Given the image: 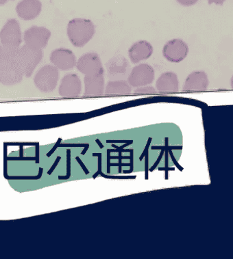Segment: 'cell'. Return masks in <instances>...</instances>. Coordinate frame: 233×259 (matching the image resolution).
I'll use <instances>...</instances> for the list:
<instances>
[{
    "label": "cell",
    "mask_w": 233,
    "mask_h": 259,
    "mask_svg": "<svg viewBox=\"0 0 233 259\" xmlns=\"http://www.w3.org/2000/svg\"><path fill=\"white\" fill-rule=\"evenodd\" d=\"M37 143H32V144H27V143H5V145H37Z\"/></svg>",
    "instance_id": "40"
},
{
    "label": "cell",
    "mask_w": 233,
    "mask_h": 259,
    "mask_svg": "<svg viewBox=\"0 0 233 259\" xmlns=\"http://www.w3.org/2000/svg\"><path fill=\"white\" fill-rule=\"evenodd\" d=\"M8 1H9V0H0V5H1V6L5 5L6 3H8Z\"/></svg>",
    "instance_id": "43"
},
{
    "label": "cell",
    "mask_w": 233,
    "mask_h": 259,
    "mask_svg": "<svg viewBox=\"0 0 233 259\" xmlns=\"http://www.w3.org/2000/svg\"><path fill=\"white\" fill-rule=\"evenodd\" d=\"M146 164H145V170H146V177H145V179H146V180H148V151L147 152L146 154Z\"/></svg>",
    "instance_id": "34"
},
{
    "label": "cell",
    "mask_w": 233,
    "mask_h": 259,
    "mask_svg": "<svg viewBox=\"0 0 233 259\" xmlns=\"http://www.w3.org/2000/svg\"><path fill=\"white\" fill-rule=\"evenodd\" d=\"M180 5L184 6V7H191L196 4L198 0H176Z\"/></svg>",
    "instance_id": "27"
},
{
    "label": "cell",
    "mask_w": 233,
    "mask_h": 259,
    "mask_svg": "<svg viewBox=\"0 0 233 259\" xmlns=\"http://www.w3.org/2000/svg\"><path fill=\"white\" fill-rule=\"evenodd\" d=\"M82 91V83L76 74H68L62 79L58 93L63 97L79 96Z\"/></svg>",
    "instance_id": "11"
},
{
    "label": "cell",
    "mask_w": 233,
    "mask_h": 259,
    "mask_svg": "<svg viewBox=\"0 0 233 259\" xmlns=\"http://www.w3.org/2000/svg\"><path fill=\"white\" fill-rule=\"evenodd\" d=\"M36 163L37 164H39V143L37 142L36 145Z\"/></svg>",
    "instance_id": "39"
},
{
    "label": "cell",
    "mask_w": 233,
    "mask_h": 259,
    "mask_svg": "<svg viewBox=\"0 0 233 259\" xmlns=\"http://www.w3.org/2000/svg\"><path fill=\"white\" fill-rule=\"evenodd\" d=\"M61 141V138H59V139L58 140L57 142H56V145H55L54 147L52 148V150H51L50 151H49L48 153L46 154L47 157H50L51 155H52V154L54 153V151H56V149H57L58 147H59V145H60V142Z\"/></svg>",
    "instance_id": "30"
},
{
    "label": "cell",
    "mask_w": 233,
    "mask_h": 259,
    "mask_svg": "<svg viewBox=\"0 0 233 259\" xmlns=\"http://www.w3.org/2000/svg\"><path fill=\"white\" fill-rule=\"evenodd\" d=\"M132 143H133V141L132 140V141H131L130 142H128V143H126V145H123L122 147H117V146L113 145L112 147L113 148H115V149H111V152H115V153H116V152H119L121 151V149H123V148L126 147L127 146L132 145Z\"/></svg>",
    "instance_id": "32"
},
{
    "label": "cell",
    "mask_w": 233,
    "mask_h": 259,
    "mask_svg": "<svg viewBox=\"0 0 233 259\" xmlns=\"http://www.w3.org/2000/svg\"><path fill=\"white\" fill-rule=\"evenodd\" d=\"M111 149H107V173H111Z\"/></svg>",
    "instance_id": "29"
},
{
    "label": "cell",
    "mask_w": 233,
    "mask_h": 259,
    "mask_svg": "<svg viewBox=\"0 0 233 259\" xmlns=\"http://www.w3.org/2000/svg\"><path fill=\"white\" fill-rule=\"evenodd\" d=\"M60 159H61V157H60V156H58L57 157H56V161H55L54 164L52 165V166L50 167V170H49L48 172V174L49 175H52L53 171L54 170V169L56 168V166H57L58 163H59Z\"/></svg>",
    "instance_id": "31"
},
{
    "label": "cell",
    "mask_w": 233,
    "mask_h": 259,
    "mask_svg": "<svg viewBox=\"0 0 233 259\" xmlns=\"http://www.w3.org/2000/svg\"><path fill=\"white\" fill-rule=\"evenodd\" d=\"M128 81L125 80L111 81L107 83L105 89L106 95H129L132 88Z\"/></svg>",
    "instance_id": "17"
},
{
    "label": "cell",
    "mask_w": 233,
    "mask_h": 259,
    "mask_svg": "<svg viewBox=\"0 0 233 259\" xmlns=\"http://www.w3.org/2000/svg\"><path fill=\"white\" fill-rule=\"evenodd\" d=\"M189 53V47L179 38L169 40L164 45L162 54L168 61L178 63L185 60Z\"/></svg>",
    "instance_id": "7"
},
{
    "label": "cell",
    "mask_w": 233,
    "mask_h": 259,
    "mask_svg": "<svg viewBox=\"0 0 233 259\" xmlns=\"http://www.w3.org/2000/svg\"><path fill=\"white\" fill-rule=\"evenodd\" d=\"M151 140H152V139H151V138H150V139H149V140H148V144H147L146 148H145V150H144V152H143V153H142V155H141V157L140 158V160L141 161H142L143 158H144V157L145 156H146V154L147 152L148 151V149H149V147H150V144Z\"/></svg>",
    "instance_id": "36"
},
{
    "label": "cell",
    "mask_w": 233,
    "mask_h": 259,
    "mask_svg": "<svg viewBox=\"0 0 233 259\" xmlns=\"http://www.w3.org/2000/svg\"><path fill=\"white\" fill-rule=\"evenodd\" d=\"M71 176V150H66V175L65 176H58L59 180H66Z\"/></svg>",
    "instance_id": "19"
},
{
    "label": "cell",
    "mask_w": 233,
    "mask_h": 259,
    "mask_svg": "<svg viewBox=\"0 0 233 259\" xmlns=\"http://www.w3.org/2000/svg\"><path fill=\"white\" fill-rule=\"evenodd\" d=\"M95 142H97V145H99V148H101V149H103L104 145H103V144L101 143V141H99V140H97V139L96 140Z\"/></svg>",
    "instance_id": "42"
},
{
    "label": "cell",
    "mask_w": 233,
    "mask_h": 259,
    "mask_svg": "<svg viewBox=\"0 0 233 259\" xmlns=\"http://www.w3.org/2000/svg\"><path fill=\"white\" fill-rule=\"evenodd\" d=\"M209 78L204 71H194L190 73L186 79L183 88L184 92H203L209 87Z\"/></svg>",
    "instance_id": "12"
},
{
    "label": "cell",
    "mask_w": 233,
    "mask_h": 259,
    "mask_svg": "<svg viewBox=\"0 0 233 259\" xmlns=\"http://www.w3.org/2000/svg\"><path fill=\"white\" fill-rule=\"evenodd\" d=\"M50 61L60 70H70L75 67L77 62L73 52L68 49L59 48L53 51Z\"/></svg>",
    "instance_id": "10"
},
{
    "label": "cell",
    "mask_w": 233,
    "mask_h": 259,
    "mask_svg": "<svg viewBox=\"0 0 233 259\" xmlns=\"http://www.w3.org/2000/svg\"><path fill=\"white\" fill-rule=\"evenodd\" d=\"M230 85H231V87H232V89H233V75L232 76V77H231Z\"/></svg>",
    "instance_id": "44"
},
{
    "label": "cell",
    "mask_w": 233,
    "mask_h": 259,
    "mask_svg": "<svg viewBox=\"0 0 233 259\" xmlns=\"http://www.w3.org/2000/svg\"><path fill=\"white\" fill-rule=\"evenodd\" d=\"M76 67L80 73L85 75L104 74L101 58L96 53L84 54L78 59Z\"/></svg>",
    "instance_id": "9"
},
{
    "label": "cell",
    "mask_w": 233,
    "mask_h": 259,
    "mask_svg": "<svg viewBox=\"0 0 233 259\" xmlns=\"http://www.w3.org/2000/svg\"><path fill=\"white\" fill-rule=\"evenodd\" d=\"M127 67L128 62L122 56L113 58L107 64L108 72L111 74L124 73L126 71Z\"/></svg>",
    "instance_id": "18"
},
{
    "label": "cell",
    "mask_w": 233,
    "mask_h": 259,
    "mask_svg": "<svg viewBox=\"0 0 233 259\" xmlns=\"http://www.w3.org/2000/svg\"><path fill=\"white\" fill-rule=\"evenodd\" d=\"M51 34L50 31L44 27L32 26L25 31L24 41L30 48L42 50L48 45Z\"/></svg>",
    "instance_id": "6"
},
{
    "label": "cell",
    "mask_w": 233,
    "mask_h": 259,
    "mask_svg": "<svg viewBox=\"0 0 233 259\" xmlns=\"http://www.w3.org/2000/svg\"><path fill=\"white\" fill-rule=\"evenodd\" d=\"M95 32V25L89 19H72L68 25L69 39L76 48H82L87 44Z\"/></svg>",
    "instance_id": "2"
},
{
    "label": "cell",
    "mask_w": 233,
    "mask_h": 259,
    "mask_svg": "<svg viewBox=\"0 0 233 259\" xmlns=\"http://www.w3.org/2000/svg\"><path fill=\"white\" fill-rule=\"evenodd\" d=\"M152 45L146 40H140L135 42L128 50V56L132 63H139L143 60L148 59L153 54Z\"/></svg>",
    "instance_id": "14"
},
{
    "label": "cell",
    "mask_w": 233,
    "mask_h": 259,
    "mask_svg": "<svg viewBox=\"0 0 233 259\" xmlns=\"http://www.w3.org/2000/svg\"><path fill=\"white\" fill-rule=\"evenodd\" d=\"M0 81L5 85H13L23 80L24 73L19 56V47L1 46Z\"/></svg>",
    "instance_id": "1"
},
{
    "label": "cell",
    "mask_w": 233,
    "mask_h": 259,
    "mask_svg": "<svg viewBox=\"0 0 233 259\" xmlns=\"http://www.w3.org/2000/svg\"><path fill=\"white\" fill-rule=\"evenodd\" d=\"M7 145H5V158L7 159V161H13V160H21V161H36V157H23V158H20V157H7Z\"/></svg>",
    "instance_id": "22"
},
{
    "label": "cell",
    "mask_w": 233,
    "mask_h": 259,
    "mask_svg": "<svg viewBox=\"0 0 233 259\" xmlns=\"http://www.w3.org/2000/svg\"><path fill=\"white\" fill-rule=\"evenodd\" d=\"M156 89L158 92L174 93L178 92L179 81L178 76L173 72H166L158 77L156 83Z\"/></svg>",
    "instance_id": "16"
},
{
    "label": "cell",
    "mask_w": 233,
    "mask_h": 259,
    "mask_svg": "<svg viewBox=\"0 0 233 259\" xmlns=\"http://www.w3.org/2000/svg\"><path fill=\"white\" fill-rule=\"evenodd\" d=\"M76 161L79 163L80 166L82 167V170L85 172V175L89 174V171L87 170V167L85 166V164H84L83 162H82L81 159H80L79 157H76Z\"/></svg>",
    "instance_id": "33"
},
{
    "label": "cell",
    "mask_w": 233,
    "mask_h": 259,
    "mask_svg": "<svg viewBox=\"0 0 233 259\" xmlns=\"http://www.w3.org/2000/svg\"><path fill=\"white\" fill-rule=\"evenodd\" d=\"M226 1V0H208L209 5H212V4L214 3L217 5H223L224 2Z\"/></svg>",
    "instance_id": "37"
},
{
    "label": "cell",
    "mask_w": 233,
    "mask_h": 259,
    "mask_svg": "<svg viewBox=\"0 0 233 259\" xmlns=\"http://www.w3.org/2000/svg\"><path fill=\"white\" fill-rule=\"evenodd\" d=\"M111 159H119V173L121 172V167L122 166H129L130 165V163H121V160H122L123 159H130V156H120V155H118V156H111Z\"/></svg>",
    "instance_id": "24"
},
{
    "label": "cell",
    "mask_w": 233,
    "mask_h": 259,
    "mask_svg": "<svg viewBox=\"0 0 233 259\" xmlns=\"http://www.w3.org/2000/svg\"><path fill=\"white\" fill-rule=\"evenodd\" d=\"M59 147H84L85 149L82 152V155H85L86 152L87 151L88 149L89 148V144H78V145H71V144H68V145H60Z\"/></svg>",
    "instance_id": "23"
},
{
    "label": "cell",
    "mask_w": 233,
    "mask_h": 259,
    "mask_svg": "<svg viewBox=\"0 0 233 259\" xmlns=\"http://www.w3.org/2000/svg\"><path fill=\"white\" fill-rule=\"evenodd\" d=\"M156 89L154 87H139L134 91L135 95H147V94H153L156 93Z\"/></svg>",
    "instance_id": "21"
},
{
    "label": "cell",
    "mask_w": 233,
    "mask_h": 259,
    "mask_svg": "<svg viewBox=\"0 0 233 259\" xmlns=\"http://www.w3.org/2000/svg\"><path fill=\"white\" fill-rule=\"evenodd\" d=\"M19 157H20V158H23V145H20V147H19Z\"/></svg>",
    "instance_id": "41"
},
{
    "label": "cell",
    "mask_w": 233,
    "mask_h": 259,
    "mask_svg": "<svg viewBox=\"0 0 233 259\" xmlns=\"http://www.w3.org/2000/svg\"><path fill=\"white\" fill-rule=\"evenodd\" d=\"M13 1H14V0H13Z\"/></svg>",
    "instance_id": "45"
},
{
    "label": "cell",
    "mask_w": 233,
    "mask_h": 259,
    "mask_svg": "<svg viewBox=\"0 0 233 259\" xmlns=\"http://www.w3.org/2000/svg\"><path fill=\"white\" fill-rule=\"evenodd\" d=\"M19 56L24 76L29 78L42 59L43 51L24 45L19 49Z\"/></svg>",
    "instance_id": "4"
},
{
    "label": "cell",
    "mask_w": 233,
    "mask_h": 259,
    "mask_svg": "<svg viewBox=\"0 0 233 259\" xmlns=\"http://www.w3.org/2000/svg\"><path fill=\"white\" fill-rule=\"evenodd\" d=\"M99 175H101L102 177H105V178L107 179H136V176H112V175H106L104 174V173L101 172Z\"/></svg>",
    "instance_id": "25"
},
{
    "label": "cell",
    "mask_w": 233,
    "mask_h": 259,
    "mask_svg": "<svg viewBox=\"0 0 233 259\" xmlns=\"http://www.w3.org/2000/svg\"><path fill=\"white\" fill-rule=\"evenodd\" d=\"M133 151H134V150L133 149H130V168L129 170H123V172L124 173V174H129V173L132 172L133 171Z\"/></svg>",
    "instance_id": "28"
},
{
    "label": "cell",
    "mask_w": 233,
    "mask_h": 259,
    "mask_svg": "<svg viewBox=\"0 0 233 259\" xmlns=\"http://www.w3.org/2000/svg\"><path fill=\"white\" fill-rule=\"evenodd\" d=\"M93 156L98 157V170L93 176V179H95L102 172V153H93Z\"/></svg>",
    "instance_id": "26"
},
{
    "label": "cell",
    "mask_w": 233,
    "mask_h": 259,
    "mask_svg": "<svg viewBox=\"0 0 233 259\" xmlns=\"http://www.w3.org/2000/svg\"><path fill=\"white\" fill-rule=\"evenodd\" d=\"M0 41L3 46L19 47L21 44V32L18 21L16 19H11L0 33Z\"/></svg>",
    "instance_id": "8"
},
{
    "label": "cell",
    "mask_w": 233,
    "mask_h": 259,
    "mask_svg": "<svg viewBox=\"0 0 233 259\" xmlns=\"http://www.w3.org/2000/svg\"><path fill=\"white\" fill-rule=\"evenodd\" d=\"M85 95L89 96H101L105 92L104 74L86 75L85 77Z\"/></svg>",
    "instance_id": "15"
},
{
    "label": "cell",
    "mask_w": 233,
    "mask_h": 259,
    "mask_svg": "<svg viewBox=\"0 0 233 259\" xmlns=\"http://www.w3.org/2000/svg\"><path fill=\"white\" fill-rule=\"evenodd\" d=\"M58 81V68L49 64L37 72L34 79L35 85L42 93L52 92L56 89Z\"/></svg>",
    "instance_id": "3"
},
{
    "label": "cell",
    "mask_w": 233,
    "mask_h": 259,
    "mask_svg": "<svg viewBox=\"0 0 233 259\" xmlns=\"http://www.w3.org/2000/svg\"><path fill=\"white\" fill-rule=\"evenodd\" d=\"M42 4L39 0H22L17 5L16 11L23 20H32L40 15Z\"/></svg>",
    "instance_id": "13"
},
{
    "label": "cell",
    "mask_w": 233,
    "mask_h": 259,
    "mask_svg": "<svg viewBox=\"0 0 233 259\" xmlns=\"http://www.w3.org/2000/svg\"><path fill=\"white\" fill-rule=\"evenodd\" d=\"M43 170L44 169L42 167H39V172L38 175L35 177H5V179H8V180H38V179H41V176H42Z\"/></svg>",
    "instance_id": "20"
},
{
    "label": "cell",
    "mask_w": 233,
    "mask_h": 259,
    "mask_svg": "<svg viewBox=\"0 0 233 259\" xmlns=\"http://www.w3.org/2000/svg\"><path fill=\"white\" fill-rule=\"evenodd\" d=\"M131 141L130 140H107V143H115V142H117V143H127V142Z\"/></svg>",
    "instance_id": "38"
},
{
    "label": "cell",
    "mask_w": 233,
    "mask_h": 259,
    "mask_svg": "<svg viewBox=\"0 0 233 259\" xmlns=\"http://www.w3.org/2000/svg\"><path fill=\"white\" fill-rule=\"evenodd\" d=\"M155 72L148 64H141L133 68L128 77V82L132 87H146L153 82Z\"/></svg>",
    "instance_id": "5"
},
{
    "label": "cell",
    "mask_w": 233,
    "mask_h": 259,
    "mask_svg": "<svg viewBox=\"0 0 233 259\" xmlns=\"http://www.w3.org/2000/svg\"><path fill=\"white\" fill-rule=\"evenodd\" d=\"M163 153H164V149H162L161 153H160V156L158 157V159H157V161H156L155 163H154L153 166L151 167V168L150 169V172H152V171H153L154 170V169H155V167L156 166H157L158 163L160 162V159H161V158H162V155H163Z\"/></svg>",
    "instance_id": "35"
}]
</instances>
